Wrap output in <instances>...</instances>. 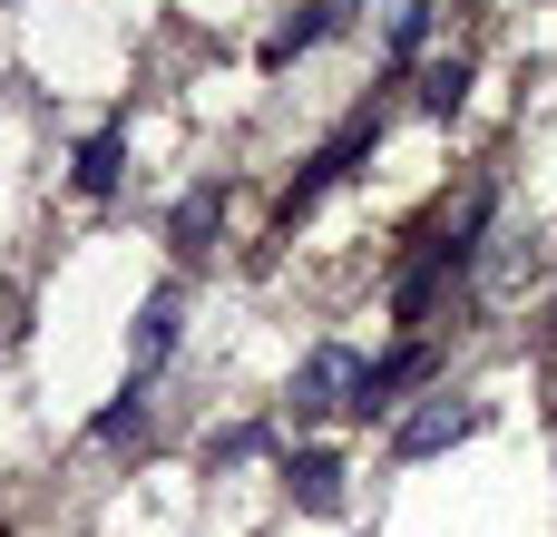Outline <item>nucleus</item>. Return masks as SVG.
Listing matches in <instances>:
<instances>
[{"instance_id": "2", "label": "nucleus", "mask_w": 557, "mask_h": 537, "mask_svg": "<svg viewBox=\"0 0 557 537\" xmlns=\"http://www.w3.org/2000/svg\"><path fill=\"white\" fill-rule=\"evenodd\" d=\"M480 421H490L480 401H460V391H431V401H421V411L392 430V450H401V460H441V450H460Z\"/></svg>"}, {"instance_id": "1", "label": "nucleus", "mask_w": 557, "mask_h": 537, "mask_svg": "<svg viewBox=\"0 0 557 537\" xmlns=\"http://www.w3.org/2000/svg\"><path fill=\"white\" fill-rule=\"evenodd\" d=\"M372 147H382V108H352V117H343V137H333V147H323V157H313V166L294 176V196H284L274 235H294V225H304V215L323 205V186H343V176H352V166H362Z\"/></svg>"}, {"instance_id": "12", "label": "nucleus", "mask_w": 557, "mask_h": 537, "mask_svg": "<svg viewBox=\"0 0 557 537\" xmlns=\"http://www.w3.org/2000/svg\"><path fill=\"white\" fill-rule=\"evenodd\" d=\"M382 39H392V49H421V39H431V0H392Z\"/></svg>"}, {"instance_id": "3", "label": "nucleus", "mask_w": 557, "mask_h": 537, "mask_svg": "<svg viewBox=\"0 0 557 537\" xmlns=\"http://www.w3.org/2000/svg\"><path fill=\"white\" fill-rule=\"evenodd\" d=\"M362 372H372L362 352L323 342V352H313V362L294 372V411H352V401H362Z\"/></svg>"}, {"instance_id": "11", "label": "nucleus", "mask_w": 557, "mask_h": 537, "mask_svg": "<svg viewBox=\"0 0 557 537\" xmlns=\"http://www.w3.org/2000/svg\"><path fill=\"white\" fill-rule=\"evenodd\" d=\"M215 215H225V186H196V196H186V205H176V245H186V254H196V245H206V225H215Z\"/></svg>"}, {"instance_id": "13", "label": "nucleus", "mask_w": 557, "mask_h": 537, "mask_svg": "<svg viewBox=\"0 0 557 537\" xmlns=\"http://www.w3.org/2000/svg\"><path fill=\"white\" fill-rule=\"evenodd\" d=\"M255 450H264V430H225V440H215V470H235V460H255Z\"/></svg>"}, {"instance_id": "8", "label": "nucleus", "mask_w": 557, "mask_h": 537, "mask_svg": "<svg viewBox=\"0 0 557 537\" xmlns=\"http://www.w3.org/2000/svg\"><path fill=\"white\" fill-rule=\"evenodd\" d=\"M333 20H343L333 0H304V10H294V20H284V29L264 39V68H294V59H304V49H313V39L333 29Z\"/></svg>"}, {"instance_id": "10", "label": "nucleus", "mask_w": 557, "mask_h": 537, "mask_svg": "<svg viewBox=\"0 0 557 537\" xmlns=\"http://www.w3.org/2000/svg\"><path fill=\"white\" fill-rule=\"evenodd\" d=\"M460 98H470V68H460V59H431V68H421V108H431V117H450Z\"/></svg>"}, {"instance_id": "5", "label": "nucleus", "mask_w": 557, "mask_h": 537, "mask_svg": "<svg viewBox=\"0 0 557 537\" xmlns=\"http://www.w3.org/2000/svg\"><path fill=\"white\" fill-rule=\"evenodd\" d=\"M284 489H294V509L333 519V509H343V460H333V450H304V460H284Z\"/></svg>"}, {"instance_id": "7", "label": "nucleus", "mask_w": 557, "mask_h": 537, "mask_svg": "<svg viewBox=\"0 0 557 537\" xmlns=\"http://www.w3.org/2000/svg\"><path fill=\"white\" fill-rule=\"evenodd\" d=\"M421 372H431V352H421V342H401L392 362H372V372H362V401H352V411H362V421H372V411H392V391H411Z\"/></svg>"}, {"instance_id": "9", "label": "nucleus", "mask_w": 557, "mask_h": 537, "mask_svg": "<svg viewBox=\"0 0 557 537\" xmlns=\"http://www.w3.org/2000/svg\"><path fill=\"white\" fill-rule=\"evenodd\" d=\"M98 440H108V450H127V440H147V391H137V382H127V391H117V401L98 411Z\"/></svg>"}, {"instance_id": "6", "label": "nucleus", "mask_w": 557, "mask_h": 537, "mask_svg": "<svg viewBox=\"0 0 557 537\" xmlns=\"http://www.w3.org/2000/svg\"><path fill=\"white\" fill-rule=\"evenodd\" d=\"M78 196H117V176H127V137L117 127H98V137H78Z\"/></svg>"}, {"instance_id": "4", "label": "nucleus", "mask_w": 557, "mask_h": 537, "mask_svg": "<svg viewBox=\"0 0 557 537\" xmlns=\"http://www.w3.org/2000/svg\"><path fill=\"white\" fill-rule=\"evenodd\" d=\"M176 352V284H157L147 303H137V333H127V382L147 391V372Z\"/></svg>"}]
</instances>
